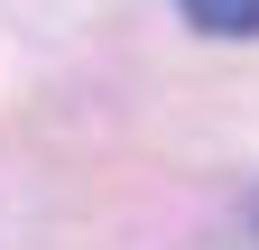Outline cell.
Masks as SVG:
<instances>
[{"label":"cell","instance_id":"cell-1","mask_svg":"<svg viewBox=\"0 0 259 250\" xmlns=\"http://www.w3.org/2000/svg\"><path fill=\"white\" fill-rule=\"evenodd\" d=\"M185 19L204 37H259V0H185Z\"/></svg>","mask_w":259,"mask_h":250}]
</instances>
